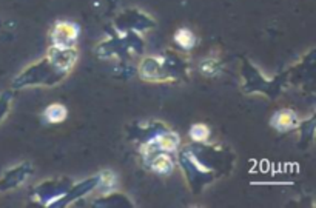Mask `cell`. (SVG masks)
Wrapping results in <instances>:
<instances>
[{"label": "cell", "mask_w": 316, "mask_h": 208, "mask_svg": "<svg viewBox=\"0 0 316 208\" xmlns=\"http://www.w3.org/2000/svg\"><path fill=\"white\" fill-rule=\"evenodd\" d=\"M178 162L193 193H200L235 167V153L224 145L194 142L179 150Z\"/></svg>", "instance_id": "6da1fadb"}, {"label": "cell", "mask_w": 316, "mask_h": 208, "mask_svg": "<svg viewBox=\"0 0 316 208\" xmlns=\"http://www.w3.org/2000/svg\"><path fill=\"white\" fill-rule=\"evenodd\" d=\"M77 62V49L49 46L45 57L36 64L26 67L13 80L14 90H23L30 86H56L73 71Z\"/></svg>", "instance_id": "7a4b0ae2"}, {"label": "cell", "mask_w": 316, "mask_h": 208, "mask_svg": "<svg viewBox=\"0 0 316 208\" xmlns=\"http://www.w3.org/2000/svg\"><path fill=\"white\" fill-rule=\"evenodd\" d=\"M137 73L147 82H182L188 77L190 67L184 56L176 53L175 49H167L161 56H148L142 59L137 67Z\"/></svg>", "instance_id": "3957f363"}, {"label": "cell", "mask_w": 316, "mask_h": 208, "mask_svg": "<svg viewBox=\"0 0 316 208\" xmlns=\"http://www.w3.org/2000/svg\"><path fill=\"white\" fill-rule=\"evenodd\" d=\"M127 136L139 145L140 151L164 150L175 153L181 143L179 136L161 121L133 122L127 127Z\"/></svg>", "instance_id": "277c9868"}, {"label": "cell", "mask_w": 316, "mask_h": 208, "mask_svg": "<svg viewBox=\"0 0 316 208\" xmlns=\"http://www.w3.org/2000/svg\"><path fill=\"white\" fill-rule=\"evenodd\" d=\"M241 76L244 79L242 91L245 94H264L270 99H275L278 94H281L282 88L289 80V71L281 73L273 79H266L261 74V71L256 67H253L247 59L242 61Z\"/></svg>", "instance_id": "5b68a950"}, {"label": "cell", "mask_w": 316, "mask_h": 208, "mask_svg": "<svg viewBox=\"0 0 316 208\" xmlns=\"http://www.w3.org/2000/svg\"><path fill=\"white\" fill-rule=\"evenodd\" d=\"M143 39L137 33H116L114 36L105 39L96 48V54L100 59H121L127 61L133 56H139L143 51Z\"/></svg>", "instance_id": "8992f818"}, {"label": "cell", "mask_w": 316, "mask_h": 208, "mask_svg": "<svg viewBox=\"0 0 316 208\" xmlns=\"http://www.w3.org/2000/svg\"><path fill=\"white\" fill-rule=\"evenodd\" d=\"M113 26L116 29V33L124 34V33H147L150 29H153L156 26V22L143 11L136 10V8H130L122 11L113 22Z\"/></svg>", "instance_id": "52a82bcc"}, {"label": "cell", "mask_w": 316, "mask_h": 208, "mask_svg": "<svg viewBox=\"0 0 316 208\" xmlns=\"http://www.w3.org/2000/svg\"><path fill=\"white\" fill-rule=\"evenodd\" d=\"M71 187V181L67 177H59V179H49L42 184H39L33 193L31 197L39 202L40 205H48L51 206L58 199H61Z\"/></svg>", "instance_id": "ba28073f"}, {"label": "cell", "mask_w": 316, "mask_h": 208, "mask_svg": "<svg viewBox=\"0 0 316 208\" xmlns=\"http://www.w3.org/2000/svg\"><path fill=\"white\" fill-rule=\"evenodd\" d=\"M143 165L151 171L157 174H170L175 170L176 159L175 153L164 151V150H148L140 151Z\"/></svg>", "instance_id": "9c48e42d"}, {"label": "cell", "mask_w": 316, "mask_h": 208, "mask_svg": "<svg viewBox=\"0 0 316 208\" xmlns=\"http://www.w3.org/2000/svg\"><path fill=\"white\" fill-rule=\"evenodd\" d=\"M79 36V26L74 22L59 20L52 25L49 31L51 46L58 48H73Z\"/></svg>", "instance_id": "30bf717a"}, {"label": "cell", "mask_w": 316, "mask_h": 208, "mask_svg": "<svg viewBox=\"0 0 316 208\" xmlns=\"http://www.w3.org/2000/svg\"><path fill=\"white\" fill-rule=\"evenodd\" d=\"M33 171H34V168L28 162H23V164L16 165L11 170L5 171L4 176L0 177V191H8V190L17 188L33 174Z\"/></svg>", "instance_id": "8fae6325"}, {"label": "cell", "mask_w": 316, "mask_h": 208, "mask_svg": "<svg viewBox=\"0 0 316 208\" xmlns=\"http://www.w3.org/2000/svg\"><path fill=\"white\" fill-rule=\"evenodd\" d=\"M97 182H99V177L94 176V177H88V179H85V181H82L79 184L71 185L70 190L61 199H58L51 206H65V205L73 203L74 200H77V199L87 196L88 193H91L97 187Z\"/></svg>", "instance_id": "7c38bea8"}, {"label": "cell", "mask_w": 316, "mask_h": 208, "mask_svg": "<svg viewBox=\"0 0 316 208\" xmlns=\"http://www.w3.org/2000/svg\"><path fill=\"white\" fill-rule=\"evenodd\" d=\"M270 125L279 131V133H287V131H292L295 128H298L299 125V119L296 116L295 111L289 110V108H284V110H278L272 119H270Z\"/></svg>", "instance_id": "4fadbf2b"}, {"label": "cell", "mask_w": 316, "mask_h": 208, "mask_svg": "<svg viewBox=\"0 0 316 208\" xmlns=\"http://www.w3.org/2000/svg\"><path fill=\"white\" fill-rule=\"evenodd\" d=\"M94 206H131V200L127 199V196L124 194H119V193H111V194H107V196H102L99 197L97 200L93 202Z\"/></svg>", "instance_id": "5bb4252c"}, {"label": "cell", "mask_w": 316, "mask_h": 208, "mask_svg": "<svg viewBox=\"0 0 316 208\" xmlns=\"http://www.w3.org/2000/svg\"><path fill=\"white\" fill-rule=\"evenodd\" d=\"M68 116V110L62 103H52L45 110V119L49 124H61L67 119Z\"/></svg>", "instance_id": "9a60e30c"}, {"label": "cell", "mask_w": 316, "mask_h": 208, "mask_svg": "<svg viewBox=\"0 0 316 208\" xmlns=\"http://www.w3.org/2000/svg\"><path fill=\"white\" fill-rule=\"evenodd\" d=\"M222 70V62L221 59L218 57H208V59H204L200 64H199V71L202 76H207V77H213V76H218Z\"/></svg>", "instance_id": "2e32d148"}, {"label": "cell", "mask_w": 316, "mask_h": 208, "mask_svg": "<svg viewBox=\"0 0 316 208\" xmlns=\"http://www.w3.org/2000/svg\"><path fill=\"white\" fill-rule=\"evenodd\" d=\"M175 42L182 49H191L196 43V37L193 31H190L188 28H179L175 33Z\"/></svg>", "instance_id": "e0dca14e"}, {"label": "cell", "mask_w": 316, "mask_h": 208, "mask_svg": "<svg viewBox=\"0 0 316 208\" xmlns=\"http://www.w3.org/2000/svg\"><path fill=\"white\" fill-rule=\"evenodd\" d=\"M301 128V140H299V146H307L311 139H313V134H314V117L311 116L308 121L305 122H299L298 125Z\"/></svg>", "instance_id": "ac0fdd59"}, {"label": "cell", "mask_w": 316, "mask_h": 208, "mask_svg": "<svg viewBox=\"0 0 316 208\" xmlns=\"http://www.w3.org/2000/svg\"><path fill=\"white\" fill-rule=\"evenodd\" d=\"M208 136H210V130L205 124H194L190 128V137L194 142H207Z\"/></svg>", "instance_id": "d6986e66"}, {"label": "cell", "mask_w": 316, "mask_h": 208, "mask_svg": "<svg viewBox=\"0 0 316 208\" xmlns=\"http://www.w3.org/2000/svg\"><path fill=\"white\" fill-rule=\"evenodd\" d=\"M11 103H13L11 91H5V93L0 94V124L7 119V116L11 110Z\"/></svg>", "instance_id": "ffe728a7"}, {"label": "cell", "mask_w": 316, "mask_h": 208, "mask_svg": "<svg viewBox=\"0 0 316 208\" xmlns=\"http://www.w3.org/2000/svg\"><path fill=\"white\" fill-rule=\"evenodd\" d=\"M97 177H99L97 187H103L105 190H110L114 185V181H116L111 171H102L100 174H97Z\"/></svg>", "instance_id": "44dd1931"}]
</instances>
